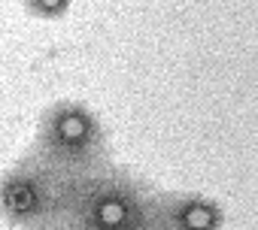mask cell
Returning <instances> with one entry per match:
<instances>
[{"instance_id": "7a4b0ae2", "label": "cell", "mask_w": 258, "mask_h": 230, "mask_svg": "<svg viewBox=\"0 0 258 230\" xmlns=\"http://www.w3.org/2000/svg\"><path fill=\"white\" fill-rule=\"evenodd\" d=\"M31 152L64 176H85L112 164L109 134L82 100H55L40 112Z\"/></svg>"}, {"instance_id": "277c9868", "label": "cell", "mask_w": 258, "mask_h": 230, "mask_svg": "<svg viewBox=\"0 0 258 230\" xmlns=\"http://www.w3.org/2000/svg\"><path fill=\"white\" fill-rule=\"evenodd\" d=\"M225 206L201 191H158L152 194L146 230H225Z\"/></svg>"}, {"instance_id": "6da1fadb", "label": "cell", "mask_w": 258, "mask_h": 230, "mask_svg": "<svg viewBox=\"0 0 258 230\" xmlns=\"http://www.w3.org/2000/svg\"><path fill=\"white\" fill-rule=\"evenodd\" d=\"M155 185L121 164L73 176L58 230H143Z\"/></svg>"}, {"instance_id": "8992f818", "label": "cell", "mask_w": 258, "mask_h": 230, "mask_svg": "<svg viewBox=\"0 0 258 230\" xmlns=\"http://www.w3.org/2000/svg\"><path fill=\"white\" fill-rule=\"evenodd\" d=\"M143 230H146V227H143Z\"/></svg>"}, {"instance_id": "5b68a950", "label": "cell", "mask_w": 258, "mask_h": 230, "mask_svg": "<svg viewBox=\"0 0 258 230\" xmlns=\"http://www.w3.org/2000/svg\"><path fill=\"white\" fill-rule=\"evenodd\" d=\"M19 4L25 7L28 16H34L40 22H58V19L70 16L76 0H19Z\"/></svg>"}, {"instance_id": "3957f363", "label": "cell", "mask_w": 258, "mask_h": 230, "mask_svg": "<svg viewBox=\"0 0 258 230\" xmlns=\"http://www.w3.org/2000/svg\"><path fill=\"white\" fill-rule=\"evenodd\" d=\"M70 179L28 149L0 173V221L10 230H58Z\"/></svg>"}]
</instances>
